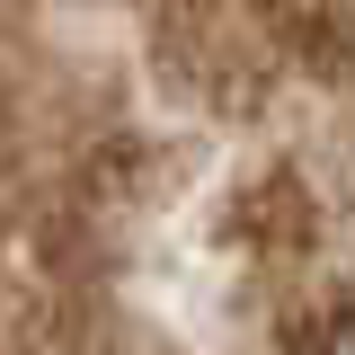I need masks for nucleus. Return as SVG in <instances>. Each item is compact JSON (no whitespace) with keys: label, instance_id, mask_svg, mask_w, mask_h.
Instances as JSON below:
<instances>
[{"label":"nucleus","instance_id":"obj_1","mask_svg":"<svg viewBox=\"0 0 355 355\" xmlns=\"http://www.w3.org/2000/svg\"><path fill=\"white\" fill-rule=\"evenodd\" d=\"M320 355H355V320H338V329L320 338Z\"/></svg>","mask_w":355,"mask_h":355}]
</instances>
